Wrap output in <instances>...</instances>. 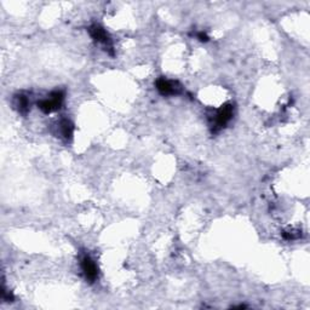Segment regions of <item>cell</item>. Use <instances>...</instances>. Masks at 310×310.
I'll list each match as a JSON object with an SVG mask.
<instances>
[{"mask_svg": "<svg viewBox=\"0 0 310 310\" xmlns=\"http://www.w3.org/2000/svg\"><path fill=\"white\" fill-rule=\"evenodd\" d=\"M233 111H234V107L232 104H225L223 106L220 111L216 114V119H215V129L221 130L222 128H224L228 124V121L232 119L233 116Z\"/></svg>", "mask_w": 310, "mask_h": 310, "instance_id": "obj_2", "label": "cell"}, {"mask_svg": "<svg viewBox=\"0 0 310 310\" xmlns=\"http://www.w3.org/2000/svg\"><path fill=\"white\" fill-rule=\"evenodd\" d=\"M156 89L161 95H176L181 90V88H177V83L165 78H160L159 80H156Z\"/></svg>", "mask_w": 310, "mask_h": 310, "instance_id": "obj_4", "label": "cell"}, {"mask_svg": "<svg viewBox=\"0 0 310 310\" xmlns=\"http://www.w3.org/2000/svg\"><path fill=\"white\" fill-rule=\"evenodd\" d=\"M63 98H65V93H63L62 91H53L49 98L40 101V102L38 103V107H39L44 113H51V111H56L61 108Z\"/></svg>", "mask_w": 310, "mask_h": 310, "instance_id": "obj_1", "label": "cell"}, {"mask_svg": "<svg viewBox=\"0 0 310 310\" xmlns=\"http://www.w3.org/2000/svg\"><path fill=\"white\" fill-rule=\"evenodd\" d=\"M81 269H83L84 274H85V278L88 279L89 281H95L97 279L98 275V269L97 266L95 264V262L92 261L90 257L85 256L81 261Z\"/></svg>", "mask_w": 310, "mask_h": 310, "instance_id": "obj_3", "label": "cell"}, {"mask_svg": "<svg viewBox=\"0 0 310 310\" xmlns=\"http://www.w3.org/2000/svg\"><path fill=\"white\" fill-rule=\"evenodd\" d=\"M89 32H90V35L92 37V39L97 43H102L103 45H106L107 47L111 49V39H109L108 34H107L106 30L103 29L102 27L97 26V24H93L89 28Z\"/></svg>", "mask_w": 310, "mask_h": 310, "instance_id": "obj_5", "label": "cell"}, {"mask_svg": "<svg viewBox=\"0 0 310 310\" xmlns=\"http://www.w3.org/2000/svg\"><path fill=\"white\" fill-rule=\"evenodd\" d=\"M197 38L200 40V42H202V43H206V42H208V39H210V38H208V35L206 34V33H204V32L198 33Z\"/></svg>", "mask_w": 310, "mask_h": 310, "instance_id": "obj_8", "label": "cell"}, {"mask_svg": "<svg viewBox=\"0 0 310 310\" xmlns=\"http://www.w3.org/2000/svg\"><path fill=\"white\" fill-rule=\"evenodd\" d=\"M60 129H61V133H62V136L65 137L66 139L72 138L73 132H74V125H73L69 120L63 119L60 124Z\"/></svg>", "mask_w": 310, "mask_h": 310, "instance_id": "obj_6", "label": "cell"}, {"mask_svg": "<svg viewBox=\"0 0 310 310\" xmlns=\"http://www.w3.org/2000/svg\"><path fill=\"white\" fill-rule=\"evenodd\" d=\"M17 107H19V111L22 113H26L28 111V107H29V102H28V98L26 96L20 95L17 96Z\"/></svg>", "mask_w": 310, "mask_h": 310, "instance_id": "obj_7", "label": "cell"}]
</instances>
